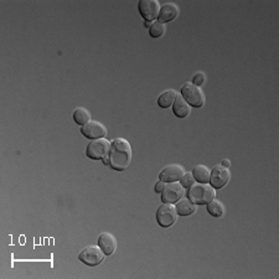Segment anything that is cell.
I'll return each instance as SVG.
<instances>
[{
  "instance_id": "20",
  "label": "cell",
  "mask_w": 279,
  "mask_h": 279,
  "mask_svg": "<svg viewBox=\"0 0 279 279\" xmlns=\"http://www.w3.org/2000/svg\"><path fill=\"white\" fill-rule=\"evenodd\" d=\"M164 31H165V26H164V24H160L158 22H155V23H153L150 25V28H149V34H150V36L151 37H154V38H158L160 36H163V34H164Z\"/></svg>"
},
{
  "instance_id": "23",
  "label": "cell",
  "mask_w": 279,
  "mask_h": 279,
  "mask_svg": "<svg viewBox=\"0 0 279 279\" xmlns=\"http://www.w3.org/2000/svg\"><path fill=\"white\" fill-rule=\"evenodd\" d=\"M165 184L166 183H164V181H162V180H159L158 183L155 184V192H156V194H162V191H163V189H164Z\"/></svg>"
},
{
  "instance_id": "13",
  "label": "cell",
  "mask_w": 279,
  "mask_h": 279,
  "mask_svg": "<svg viewBox=\"0 0 279 279\" xmlns=\"http://www.w3.org/2000/svg\"><path fill=\"white\" fill-rule=\"evenodd\" d=\"M179 14V9L175 4H165L163 7H160L159 16H158V23L160 24H166L173 22L175 17Z\"/></svg>"
},
{
  "instance_id": "17",
  "label": "cell",
  "mask_w": 279,
  "mask_h": 279,
  "mask_svg": "<svg viewBox=\"0 0 279 279\" xmlns=\"http://www.w3.org/2000/svg\"><path fill=\"white\" fill-rule=\"evenodd\" d=\"M210 174H211V171L205 165H196L192 170L195 180L200 184H210Z\"/></svg>"
},
{
  "instance_id": "4",
  "label": "cell",
  "mask_w": 279,
  "mask_h": 279,
  "mask_svg": "<svg viewBox=\"0 0 279 279\" xmlns=\"http://www.w3.org/2000/svg\"><path fill=\"white\" fill-rule=\"evenodd\" d=\"M109 150H111V143L105 138L91 141L86 149V155L92 160H103L107 164Z\"/></svg>"
},
{
  "instance_id": "5",
  "label": "cell",
  "mask_w": 279,
  "mask_h": 279,
  "mask_svg": "<svg viewBox=\"0 0 279 279\" xmlns=\"http://www.w3.org/2000/svg\"><path fill=\"white\" fill-rule=\"evenodd\" d=\"M78 260L86 266L96 267L105 261V253L99 248V246H88L82 249L81 253L78 254Z\"/></svg>"
},
{
  "instance_id": "9",
  "label": "cell",
  "mask_w": 279,
  "mask_h": 279,
  "mask_svg": "<svg viewBox=\"0 0 279 279\" xmlns=\"http://www.w3.org/2000/svg\"><path fill=\"white\" fill-rule=\"evenodd\" d=\"M138 10L145 22H154L159 16L160 4L158 0H142L138 5Z\"/></svg>"
},
{
  "instance_id": "6",
  "label": "cell",
  "mask_w": 279,
  "mask_h": 279,
  "mask_svg": "<svg viewBox=\"0 0 279 279\" xmlns=\"http://www.w3.org/2000/svg\"><path fill=\"white\" fill-rule=\"evenodd\" d=\"M177 218L176 210L173 204H164L156 211V221L162 227L168 228L173 226Z\"/></svg>"
},
{
  "instance_id": "24",
  "label": "cell",
  "mask_w": 279,
  "mask_h": 279,
  "mask_svg": "<svg viewBox=\"0 0 279 279\" xmlns=\"http://www.w3.org/2000/svg\"><path fill=\"white\" fill-rule=\"evenodd\" d=\"M222 166H225V168H230V160H227V159H225L224 162H222Z\"/></svg>"
},
{
  "instance_id": "15",
  "label": "cell",
  "mask_w": 279,
  "mask_h": 279,
  "mask_svg": "<svg viewBox=\"0 0 279 279\" xmlns=\"http://www.w3.org/2000/svg\"><path fill=\"white\" fill-rule=\"evenodd\" d=\"M191 107L188 105L185 99L181 97V94H177L176 99H175L173 105V112L177 118H186L190 114Z\"/></svg>"
},
{
  "instance_id": "21",
  "label": "cell",
  "mask_w": 279,
  "mask_h": 279,
  "mask_svg": "<svg viewBox=\"0 0 279 279\" xmlns=\"http://www.w3.org/2000/svg\"><path fill=\"white\" fill-rule=\"evenodd\" d=\"M195 183H196V180H195L192 173H185L180 179V184L184 189H190Z\"/></svg>"
},
{
  "instance_id": "2",
  "label": "cell",
  "mask_w": 279,
  "mask_h": 279,
  "mask_svg": "<svg viewBox=\"0 0 279 279\" xmlns=\"http://www.w3.org/2000/svg\"><path fill=\"white\" fill-rule=\"evenodd\" d=\"M216 197V190L209 184H194L188 190V198L195 205H207Z\"/></svg>"
},
{
  "instance_id": "18",
  "label": "cell",
  "mask_w": 279,
  "mask_h": 279,
  "mask_svg": "<svg viewBox=\"0 0 279 279\" xmlns=\"http://www.w3.org/2000/svg\"><path fill=\"white\" fill-rule=\"evenodd\" d=\"M207 212L211 216H213V217H222L225 213L224 204H222L221 201L213 198L212 201H210V203L207 204Z\"/></svg>"
},
{
  "instance_id": "16",
  "label": "cell",
  "mask_w": 279,
  "mask_h": 279,
  "mask_svg": "<svg viewBox=\"0 0 279 279\" xmlns=\"http://www.w3.org/2000/svg\"><path fill=\"white\" fill-rule=\"evenodd\" d=\"M177 97V92L175 90H168L164 93H162L158 98V105L160 108H169L174 105L175 99Z\"/></svg>"
},
{
  "instance_id": "19",
  "label": "cell",
  "mask_w": 279,
  "mask_h": 279,
  "mask_svg": "<svg viewBox=\"0 0 279 279\" xmlns=\"http://www.w3.org/2000/svg\"><path fill=\"white\" fill-rule=\"evenodd\" d=\"M73 121L76 122L78 126H85L88 122H91V113L88 109L86 108H77L75 112H73Z\"/></svg>"
},
{
  "instance_id": "11",
  "label": "cell",
  "mask_w": 279,
  "mask_h": 279,
  "mask_svg": "<svg viewBox=\"0 0 279 279\" xmlns=\"http://www.w3.org/2000/svg\"><path fill=\"white\" fill-rule=\"evenodd\" d=\"M184 174H185V171H184L183 166L171 164L160 171L159 180L164 181V183H175V181H180Z\"/></svg>"
},
{
  "instance_id": "8",
  "label": "cell",
  "mask_w": 279,
  "mask_h": 279,
  "mask_svg": "<svg viewBox=\"0 0 279 279\" xmlns=\"http://www.w3.org/2000/svg\"><path fill=\"white\" fill-rule=\"evenodd\" d=\"M231 174L228 168H225L222 165L213 166L211 174H210V185L215 190L222 189L230 181Z\"/></svg>"
},
{
  "instance_id": "14",
  "label": "cell",
  "mask_w": 279,
  "mask_h": 279,
  "mask_svg": "<svg viewBox=\"0 0 279 279\" xmlns=\"http://www.w3.org/2000/svg\"><path fill=\"white\" fill-rule=\"evenodd\" d=\"M175 210H176L177 216H190L196 211V205L192 203L189 198H180L176 204H175Z\"/></svg>"
},
{
  "instance_id": "10",
  "label": "cell",
  "mask_w": 279,
  "mask_h": 279,
  "mask_svg": "<svg viewBox=\"0 0 279 279\" xmlns=\"http://www.w3.org/2000/svg\"><path fill=\"white\" fill-rule=\"evenodd\" d=\"M81 133L86 136L87 139L91 141H96V139H102L107 135V129L99 122L91 121L87 124L81 127Z\"/></svg>"
},
{
  "instance_id": "7",
  "label": "cell",
  "mask_w": 279,
  "mask_h": 279,
  "mask_svg": "<svg viewBox=\"0 0 279 279\" xmlns=\"http://www.w3.org/2000/svg\"><path fill=\"white\" fill-rule=\"evenodd\" d=\"M184 196V188L180 183H166L162 191V201L164 204H176Z\"/></svg>"
},
{
  "instance_id": "1",
  "label": "cell",
  "mask_w": 279,
  "mask_h": 279,
  "mask_svg": "<svg viewBox=\"0 0 279 279\" xmlns=\"http://www.w3.org/2000/svg\"><path fill=\"white\" fill-rule=\"evenodd\" d=\"M132 162V147L124 138H117L111 143L107 164L118 171L126 170Z\"/></svg>"
},
{
  "instance_id": "12",
  "label": "cell",
  "mask_w": 279,
  "mask_h": 279,
  "mask_svg": "<svg viewBox=\"0 0 279 279\" xmlns=\"http://www.w3.org/2000/svg\"><path fill=\"white\" fill-rule=\"evenodd\" d=\"M98 246L106 256H111L117 249V240L112 233L103 232L98 237Z\"/></svg>"
},
{
  "instance_id": "3",
  "label": "cell",
  "mask_w": 279,
  "mask_h": 279,
  "mask_svg": "<svg viewBox=\"0 0 279 279\" xmlns=\"http://www.w3.org/2000/svg\"><path fill=\"white\" fill-rule=\"evenodd\" d=\"M181 97L188 102L190 107L194 108H201L205 105V94L201 91L200 87L192 85L191 82H186L185 85L181 87L180 91Z\"/></svg>"
},
{
  "instance_id": "22",
  "label": "cell",
  "mask_w": 279,
  "mask_h": 279,
  "mask_svg": "<svg viewBox=\"0 0 279 279\" xmlns=\"http://www.w3.org/2000/svg\"><path fill=\"white\" fill-rule=\"evenodd\" d=\"M205 78H206V77H205V75L203 72H198L196 73V75L194 76V78H192V85H195V86H197V87H200L201 85H203V83L205 82Z\"/></svg>"
}]
</instances>
